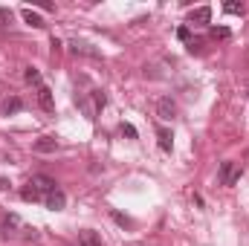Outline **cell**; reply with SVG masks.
<instances>
[{"label": "cell", "mask_w": 249, "mask_h": 246, "mask_svg": "<svg viewBox=\"0 0 249 246\" xmlns=\"http://www.w3.org/2000/svg\"><path fill=\"white\" fill-rule=\"evenodd\" d=\"M177 38H180V41H191V32H188V26H180V29H177Z\"/></svg>", "instance_id": "cell-20"}, {"label": "cell", "mask_w": 249, "mask_h": 246, "mask_svg": "<svg viewBox=\"0 0 249 246\" xmlns=\"http://www.w3.org/2000/svg\"><path fill=\"white\" fill-rule=\"evenodd\" d=\"M38 105H41V110H47V113L55 110V99H53V90H50L47 84L38 87Z\"/></svg>", "instance_id": "cell-4"}, {"label": "cell", "mask_w": 249, "mask_h": 246, "mask_svg": "<svg viewBox=\"0 0 249 246\" xmlns=\"http://www.w3.org/2000/svg\"><path fill=\"white\" fill-rule=\"evenodd\" d=\"M70 47H72V53H75V55H90V58H102V53H99V50H93V47H90V44H84V41H72Z\"/></svg>", "instance_id": "cell-7"}, {"label": "cell", "mask_w": 249, "mask_h": 246, "mask_svg": "<svg viewBox=\"0 0 249 246\" xmlns=\"http://www.w3.org/2000/svg\"><path fill=\"white\" fill-rule=\"evenodd\" d=\"M78 244L81 246H102V238H99V232H93V229H81V232H78Z\"/></svg>", "instance_id": "cell-9"}, {"label": "cell", "mask_w": 249, "mask_h": 246, "mask_svg": "<svg viewBox=\"0 0 249 246\" xmlns=\"http://www.w3.org/2000/svg\"><path fill=\"white\" fill-rule=\"evenodd\" d=\"M188 53H197V55H200V53H203V44H200V41H188Z\"/></svg>", "instance_id": "cell-21"}, {"label": "cell", "mask_w": 249, "mask_h": 246, "mask_svg": "<svg viewBox=\"0 0 249 246\" xmlns=\"http://www.w3.org/2000/svg\"><path fill=\"white\" fill-rule=\"evenodd\" d=\"M20 15H23V20H26L29 26H35V29H44V26H47V23H44V18H41L38 12H32V9H23Z\"/></svg>", "instance_id": "cell-11"}, {"label": "cell", "mask_w": 249, "mask_h": 246, "mask_svg": "<svg viewBox=\"0 0 249 246\" xmlns=\"http://www.w3.org/2000/svg\"><path fill=\"white\" fill-rule=\"evenodd\" d=\"M241 180V165L238 162H220V185H235Z\"/></svg>", "instance_id": "cell-1"}, {"label": "cell", "mask_w": 249, "mask_h": 246, "mask_svg": "<svg viewBox=\"0 0 249 246\" xmlns=\"http://www.w3.org/2000/svg\"><path fill=\"white\" fill-rule=\"evenodd\" d=\"M113 220H116L119 226H130V217H124V214H119V211H113Z\"/></svg>", "instance_id": "cell-19"}, {"label": "cell", "mask_w": 249, "mask_h": 246, "mask_svg": "<svg viewBox=\"0 0 249 246\" xmlns=\"http://www.w3.org/2000/svg\"><path fill=\"white\" fill-rule=\"evenodd\" d=\"M209 20H212V9L209 6H200V9H194L188 15V23H209Z\"/></svg>", "instance_id": "cell-10"}, {"label": "cell", "mask_w": 249, "mask_h": 246, "mask_svg": "<svg viewBox=\"0 0 249 246\" xmlns=\"http://www.w3.org/2000/svg\"><path fill=\"white\" fill-rule=\"evenodd\" d=\"M122 136H127V139H136V127H133V124H127V122H122Z\"/></svg>", "instance_id": "cell-17"}, {"label": "cell", "mask_w": 249, "mask_h": 246, "mask_svg": "<svg viewBox=\"0 0 249 246\" xmlns=\"http://www.w3.org/2000/svg\"><path fill=\"white\" fill-rule=\"evenodd\" d=\"M29 183L35 185V188H38L41 194H53V191H58V183H55L53 177H47V174H35V177H32Z\"/></svg>", "instance_id": "cell-3"}, {"label": "cell", "mask_w": 249, "mask_h": 246, "mask_svg": "<svg viewBox=\"0 0 249 246\" xmlns=\"http://www.w3.org/2000/svg\"><path fill=\"white\" fill-rule=\"evenodd\" d=\"M20 197H23L26 203H38L44 194H41V191H38V188H35L32 183H29V185H23V188H20Z\"/></svg>", "instance_id": "cell-13"}, {"label": "cell", "mask_w": 249, "mask_h": 246, "mask_svg": "<svg viewBox=\"0 0 249 246\" xmlns=\"http://www.w3.org/2000/svg\"><path fill=\"white\" fill-rule=\"evenodd\" d=\"M9 23H12V9L0 6V26H9Z\"/></svg>", "instance_id": "cell-16"}, {"label": "cell", "mask_w": 249, "mask_h": 246, "mask_svg": "<svg viewBox=\"0 0 249 246\" xmlns=\"http://www.w3.org/2000/svg\"><path fill=\"white\" fill-rule=\"evenodd\" d=\"M157 116H160L162 122H171V119L177 116V102H174V99H168V96H165V99H160V102H157Z\"/></svg>", "instance_id": "cell-2"}, {"label": "cell", "mask_w": 249, "mask_h": 246, "mask_svg": "<svg viewBox=\"0 0 249 246\" xmlns=\"http://www.w3.org/2000/svg\"><path fill=\"white\" fill-rule=\"evenodd\" d=\"M9 185H12V183H9V180H6V177H0V191H6V188H9Z\"/></svg>", "instance_id": "cell-22"}, {"label": "cell", "mask_w": 249, "mask_h": 246, "mask_svg": "<svg viewBox=\"0 0 249 246\" xmlns=\"http://www.w3.org/2000/svg\"><path fill=\"white\" fill-rule=\"evenodd\" d=\"M23 78H26L29 84H35V87H41V84H44V81H41V70H35V67H26Z\"/></svg>", "instance_id": "cell-14"}, {"label": "cell", "mask_w": 249, "mask_h": 246, "mask_svg": "<svg viewBox=\"0 0 249 246\" xmlns=\"http://www.w3.org/2000/svg\"><path fill=\"white\" fill-rule=\"evenodd\" d=\"M157 139H160V148H162V151H171V148H174V136H171V130L157 127Z\"/></svg>", "instance_id": "cell-12"}, {"label": "cell", "mask_w": 249, "mask_h": 246, "mask_svg": "<svg viewBox=\"0 0 249 246\" xmlns=\"http://www.w3.org/2000/svg\"><path fill=\"white\" fill-rule=\"evenodd\" d=\"M23 110V102L18 99V96H9V99H3V105H0V113L3 116H15V113H20Z\"/></svg>", "instance_id": "cell-5"}, {"label": "cell", "mask_w": 249, "mask_h": 246, "mask_svg": "<svg viewBox=\"0 0 249 246\" xmlns=\"http://www.w3.org/2000/svg\"><path fill=\"white\" fill-rule=\"evenodd\" d=\"M64 206H67V197H64V191H53V194H47V209L50 211H61Z\"/></svg>", "instance_id": "cell-6"}, {"label": "cell", "mask_w": 249, "mask_h": 246, "mask_svg": "<svg viewBox=\"0 0 249 246\" xmlns=\"http://www.w3.org/2000/svg\"><path fill=\"white\" fill-rule=\"evenodd\" d=\"M55 148H58V139H55V136H41V139L35 142V151H38V154H53Z\"/></svg>", "instance_id": "cell-8"}, {"label": "cell", "mask_w": 249, "mask_h": 246, "mask_svg": "<svg viewBox=\"0 0 249 246\" xmlns=\"http://www.w3.org/2000/svg\"><path fill=\"white\" fill-rule=\"evenodd\" d=\"M212 35L214 38H229V29L226 26H212Z\"/></svg>", "instance_id": "cell-18"}, {"label": "cell", "mask_w": 249, "mask_h": 246, "mask_svg": "<svg viewBox=\"0 0 249 246\" xmlns=\"http://www.w3.org/2000/svg\"><path fill=\"white\" fill-rule=\"evenodd\" d=\"M223 12H226V15H244L247 9H244V3H232V0H229V3H223Z\"/></svg>", "instance_id": "cell-15"}]
</instances>
